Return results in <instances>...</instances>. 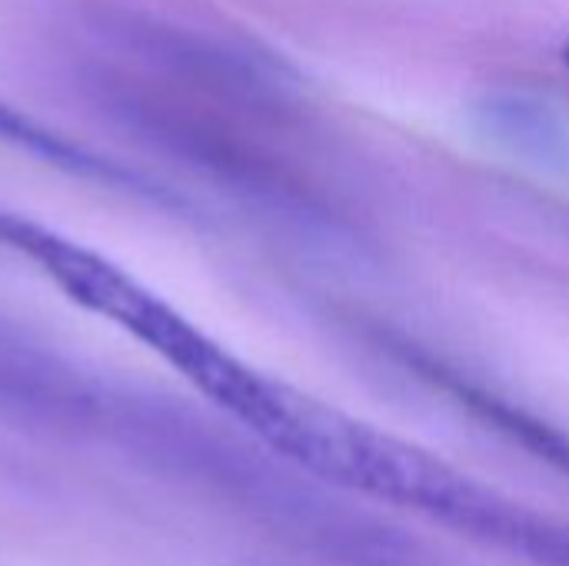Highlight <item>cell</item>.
I'll use <instances>...</instances> for the list:
<instances>
[{
    "mask_svg": "<svg viewBox=\"0 0 569 566\" xmlns=\"http://www.w3.org/2000/svg\"><path fill=\"white\" fill-rule=\"evenodd\" d=\"M0 143L53 167V170H63L67 177H80V180H90L97 187H107V190H117V193H127L133 200H147L153 207H177L173 193L153 180L150 173L117 160V157H107V153H97L93 147L47 127L43 120L23 113L20 107L7 103L0 97Z\"/></svg>",
    "mask_w": 569,
    "mask_h": 566,
    "instance_id": "cell-1",
    "label": "cell"
},
{
    "mask_svg": "<svg viewBox=\"0 0 569 566\" xmlns=\"http://www.w3.org/2000/svg\"><path fill=\"white\" fill-rule=\"evenodd\" d=\"M407 360H410L413 370H420L430 384H437V387L447 390L453 400H460V407L473 410L477 417H483L487 424H493L497 430L510 434L517 444H523L527 450H533L540 460H547V464H553L557 470L569 474V437H563L557 427L537 420L533 414L520 410L517 404L497 397L493 390H487V387L467 380L463 374L450 370L447 364H440V360H433V357H427V354H413V357H407Z\"/></svg>",
    "mask_w": 569,
    "mask_h": 566,
    "instance_id": "cell-2",
    "label": "cell"
},
{
    "mask_svg": "<svg viewBox=\"0 0 569 566\" xmlns=\"http://www.w3.org/2000/svg\"><path fill=\"white\" fill-rule=\"evenodd\" d=\"M563 63H567V67H569V43H567V47H563Z\"/></svg>",
    "mask_w": 569,
    "mask_h": 566,
    "instance_id": "cell-3",
    "label": "cell"
}]
</instances>
